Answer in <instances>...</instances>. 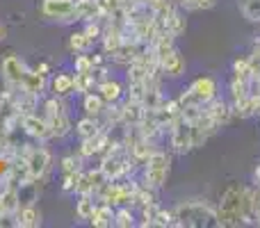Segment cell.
<instances>
[{
	"label": "cell",
	"mask_w": 260,
	"mask_h": 228,
	"mask_svg": "<svg viewBox=\"0 0 260 228\" xmlns=\"http://www.w3.org/2000/svg\"><path fill=\"white\" fill-rule=\"evenodd\" d=\"M21 208V197H18V185H3L0 189V217L12 219Z\"/></svg>",
	"instance_id": "13"
},
{
	"label": "cell",
	"mask_w": 260,
	"mask_h": 228,
	"mask_svg": "<svg viewBox=\"0 0 260 228\" xmlns=\"http://www.w3.org/2000/svg\"><path fill=\"white\" fill-rule=\"evenodd\" d=\"M169 144H171V151L178 153V155H185L194 148V142H192V123L183 116L171 123L169 128Z\"/></svg>",
	"instance_id": "8"
},
{
	"label": "cell",
	"mask_w": 260,
	"mask_h": 228,
	"mask_svg": "<svg viewBox=\"0 0 260 228\" xmlns=\"http://www.w3.org/2000/svg\"><path fill=\"white\" fill-rule=\"evenodd\" d=\"M14 224L21 226V228H35L41 224V212L37 210L35 203H30V206H21L18 208V212L14 215Z\"/></svg>",
	"instance_id": "20"
},
{
	"label": "cell",
	"mask_w": 260,
	"mask_h": 228,
	"mask_svg": "<svg viewBox=\"0 0 260 228\" xmlns=\"http://www.w3.org/2000/svg\"><path fill=\"white\" fill-rule=\"evenodd\" d=\"M39 12L46 21L69 25L76 23V0H41Z\"/></svg>",
	"instance_id": "7"
},
{
	"label": "cell",
	"mask_w": 260,
	"mask_h": 228,
	"mask_svg": "<svg viewBox=\"0 0 260 228\" xmlns=\"http://www.w3.org/2000/svg\"><path fill=\"white\" fill-rule=\"evenodd\" d=\"M82 160L85 157H80L76 153V155H64L62 160H59V171L62 174H69V171H82Z\"/></svg>",
	"instance_id": "28"
},
{
	"label": "cell",
	"mask_w": 260,
	"mask_h": 228,
	"mask_svg": "<svg viewBox=\"0 0 260 228\" xmlns=\"http://www.w3.org/2000/svg\"><path fill=\"white\" fill-rule=\"evenodd\" d=\"M46 87H48V78L44 76V73H39L37 69H30L25 76V80H23V89H27L30 94H37L41 99L46 91Z\"/></svg>",
	"instance_id": "22"
},
{
	"label": "cell",
	"mask_w": 260,
	"mask_h": 228,
	"mask_svg": "<svg viewBox=\"0 0 260 228\" xmlns=\"http://www.w3.org/2000/svg\"><path fill=\"white\" fill-rule=\"evenodd\" d=\"M76 135L78 139H89L94 137V135H99L101 130H103V125H101V119H94V116H82V119L76 121Z\"/></svg>",
	"instance_id": "21"
},
{
	"label": "cell",
	"mask_w": 260,
	"mask_h": 228,
	"mask_svg": "<svg viewBox=\"0 0 260 228\" xmlns=\"http://www.w3.org/2000/svg\"><path fill=\"white\" fill-rule=\"evenodd\" d=\"M231 73L238 78H251V71H249V57H235L233 64H231Z\"/></svg>",
	"instance_id": "30"
},
{
	"label": "cell",
	"mask_w": 260,
	"mask_h": 228,
	"mask_svg": "<svg viewBox=\"0 0 260 228\" xmlns=\"http://www.w3.org/2000/svg\"><path fill=\"white\" fill-rule=\"evenodd\" d=\"M89 224L96 226V228H110L114 226V208L110 206V203H96L94 212H91L89 217Z\"/></svg>",
	"instance_id": "18"
},
{
	"label": "cell",
	"mask_w": 260,
	"mask_h": 228,
	"mask_svg": "<svg viewBox=\"0 0 260 228\" xmlns=\"http://www.w3.org/2000/svg\"><path fill=\"white\" fill-rule=\"evenodd\" d=\"M27 71H30V67L16 53L5 55L3 62H0V76H3L5 85H9V87H23Z\"/></svg>",
	"instance_id": "9"
},
{
	"label": "cell",
	"mask_w": 260,
	"mask_h": 228,
	"mask_svg": "<svg viewBox=\"0 0 260 228\" xmlns=\"http://www.w3.org/2000/svg\"><path fill=\"white\" fill-rule=\"evenodd\" d=\"M96 208V197L94 194H78V201H76V215L80 219H89L91 212Z\"/></svg>",
	"instance_id": "25"
},
{
	"label": "cell",
	"mask_w": 260,
	"mask_h": 228,
	"mask_svg": "<svg viewBox=\"0 0 260 228\" xmlns=\"http://www.w3.org/2000/svg\"><path fill=\"white\" fill-rule=\"evenodd\" d=\"M3 39H5V27L0 25V41H3Z\"/></svg>",
	"instance_id": "36"
},
{
	"label": "cell",
	"mask_w": 260,
	"mask_h": 228,
	"mask_svg": "<svg viewBox=\"0 0 260 228\" xmlns=\"http://www.w3.org/2000/svg\"><path fill=\"white\" fill-rule=\"evenodd\" d=\"M18 157L25 162V171H27L25 183L39 185V180H44L46 176L50 174L53 155H50L48 148L35 146V144H21V146H18Z\"/></svg>",
	"instance_id": "3"
},
{
	"label": "cell",
	"mask_w": 260,
	"mask_h": 228,
	"mask_svg": "<svg viewBox=\"0 0 260 228\" xmlns=\"http://www.w3.org/2000/svg\"><path fill=\"white\" fill-rule=\"evenodd\" d=\"M73 71H78V73H91V71H94L91 55L76 53V57H73Z\"/></svg>",
	"instance_id": "29"
},
{
	"label": "cell",
	"mask_w": 260,
	"mask_h": 228,
	"mask_svg": "<svg viewBox=\"0 0 260 228\" xmlns=\"http://www.w3.org/2000/svg\"><path fill=\"white\" fill-rule=\"evenodd\" d=\"M114 226H119V228H133V226H137L133 208H130V206L114 208Z\"/></svg>",
	"instance_id": "27"
},
{
	"label": "cell",
	"mask_w": 260,
	"mask_h": 228,
	"mask_svg": "<svg viewBox=\"0 0 260 228\" xmlns=\"http://www.w3.org/2000/svg\"><path fill=\"white\" fill-rule=\"evenodd\" d=\"M96 18H103L99 0H76V21L89 23Z\"/></svg>",
	"instance_id": "17"
},
{
	"label": "cell",
	"mask_w": 260,
	"mask_h": 228,
	"mask_svg": "<svg viewBox=\"0 0 260 228\" xmlns=\"http://www.w3.org/2000/svg\"><path fill=\"white\" fill-rule=\"evenodd\" d=\"M37 71H39V73H44V76H48V71H50V67H48V64H46V62H41V64H37Z\"/></svg>",
	"instance_id": "34"
},
{
	"label": "cell",
	"mask_w": 260,
	"mask_h": 228,
	"mask_svg": "<svg viewBox=\"0 0 260 228\" xmlns=\"http://www.w3.org/2000/svg\"><path fill=\"white\" fill-rule=\"evenodd\" d=\"M219 0H194V9H201V12H210L217 7Z\"/></svg>",
	"instance_id": "32"
},
{
	"label": "cell",
	"mask_w": 260,
	"mask_h": 228,
	"mask_svg": "<svg viewBox=\"0 0 260 228\" xmlns=\"http://www.w3.org/2000/svg\"><path fill=\"white\" fill-rule=\"evenodd\" d=\"M99 94L103 96L105 103H121L123 99H126V87L121 85L119 80H114V78H105V80L99 82Z\"/></svg>",
	"instance_id": "14"
},
{
	"label": "cell",
	"mask_w": 260,
	"mask_h": 228,
	"mask_svg": "<svg viewBox=\"0 0 260 228\" xmlns=\"http://www.w3.org/2000/svg\"><path fill=\"white\" fill-rule=\"evenodd\" d=\"M21 128L25 130L27 137L37 139V142H48V139H55L53 137V130H50L48 121L44 119V114L39 116L37 112H32V114L21 116Z\"/></svg>",
	"instance_id": "11"
},
{
	"label": "cell",
	"mask_w": 260,
	"mask_h": 228,
	"mask_svg": "<svg viewBox=\"0 0 260 228\" xmlns=\"http://www.w3.org/2000/svg\"><path fill=\"white\" fill-rule=\"evenodd\" d=\"M108 108V103L103 101V96L99 91H89V94L82 96V112L87 116H94V119H101Z\"/></svg>",
	"instance_id": "19"
},
{
	"label": "cell",
	"mask_w": 260,
	"mask_h": 228,
	"mask_svg": "<svg viewBox=\"0 0 260 228\" xmlns=\"http://www.w3.org/2000/svg\"><path fill=\"white\" fill-rule=\"evenodd\" d=\"M44 119L48 121L55 139L67 137L73 130L71 119H69L67 103H64V99H59V96H50V99L44 101Z\"/></svg>",
	"instance_id": "5"
},
{
	"label": "cell",
	"mask_w": 260,
	"mask_h": 228,
	"mask_svg": "<svg viewBox=\"0 0 260 228\" xmlns=\"http://www.w3.org/2000/svg\"><path fill=\"white\" fill-rule=\"evenodd\" d=\"M146 114V108L142 105V101H135V99H123L121 101V119L123 125H139Z\"/></svg>",
	"instance_id": "15"
},
{
	"label": "cell",
	"mask_w": 260,
	"mask_h": 228,
	"mask_svg": "<svg viewBox=\"0 0 260 228\" xmlns=\"http://www.w3.org/2000/svg\"><path fill=\"white\" fill-rule=\"evenodd\" d=\"M176 7H180L183 12H194V0H171Z\"/></svg>",
	"instance_id": "33"
},
{
	"label": "cell",
	"mask_w": 260,
	"mask_h": 228,
	"mask_svg": "<svg viewBox=\"0 0 260 228\" xmlns=\"http://www.w3.org/2000/svg\"><path fill=\"white\" fill-rule=\"evenodd\" d=\"M169 169H171V155H167L165 151H153L148 155V160L144 162V180L142 183L151 185L155 189H162L169 180Z\"/></svg>",
	"instance_id": "6"
},
{
	"label": "cell",
	"mask_w": 260,
	"mask_h": 228,
	"mask_svg": "<svg viewBox=\"0 0 260 228\" xmlns=\"http://www.w3.org/2000/svg\"><path fill=\"white\" fill-rule=\"evenodd\" d=\"M48 87H50V94L59 96V99H67V96L76 94V89H73V73H55L50 78Z\"/></svg>",
	"instance_id": "16"
},
{
	"label": "cell",
	"mask_w": 260,
	"mask_h": 228,
	"mask_svg": "<svg viewBox=\"0 0 260 228\" xmlns=\"http://www.w3.org/2000/svg\"><path fill=\"white\" fill-rule=\"evenodd\" d=\"M67 46H69V50H71V53H87V50L94 46V41L87 37L85 30H76V32H71Z\"/></svg>",
	"instance_id": "24"
},
{
	"label": "cell",
	"mask_w": 260,
	"mask_h": 228,
	"mask_svg": "<svg viewBox=\"0 0 260 228\" xmlns=\"http://www.w3.org/2000/svg\"><path fill=\"white\" fill-rule=\"evenodd\" d=\"M251 219V187L244 185L226 187L217 206V226H244Z\"/></svg>",
	"instance_id": "1"
},
{
	"label": "cell",
	"mask_w": 260,
	"mask_h": 228,
	"mask_svg": "<svg viewBox=\"0 0 260 228\" xmlns=\"http://www.w3.org/2000/svg\"><path fill=\"white\" fill-rule=\"evenodd\" d=\"M219 96V85L212 76H199L189 82L187 89H183V94L178 96L180 108H194V105H206L212 99Z\"/></svg>",
	"instance_id": "4"
},
{
	"label": "cell",
	"mask_w": 260,
	"mask_h": 228,
	"mask_svg": "<svg viewBox=\"0 0 260 228\" xmlns=\"http://www.w3.org/2000/svg\"><path fill=\"white\" fill-rule=\"evenodd\" d=\"M174 226H217V208L206 199H189L174 208Z\"/></svg>",
	"instance_id": "2"
},
{
	"label": "cell",
	"mask_w": 260,
	"mask_h": 228,
	"mask_svg": "<svg viewBox=\"0 0 260 228\" xmlns=\"http://www.w3.org/2000/svg\"><path fill=\"white\" fill-rule=\"evenodd\" d=\"M99 87V80L94 78V71L91 73H78L73 71V89H76L78 96H85L89 91H94Z\"/></svg>",
	"instance_id": "23"
},
{
	"label": "cell",
	"mask_w": 260,
	"mask_h": 228,
	"mask_svg": "<svg viewBox=\"0 0 260 228\" xmlns=\"http://www.w3.org/2000/svg\"><path fill=\"white\" fill-rule=\"evenodd\" d=\"M80 174H82V171H69V174H62V192L76 194V185H78Z\"/></svg>",
	"instance_id": "31"
},
{
	"label": "cell",
	"mask_w": 260,
	"mask_h": 228,
	"mask_svg": "<svg viewBox=\"0 0 260 228\" xmlns=\"http://www.w3.org/2000/svg\"><path fill=\"white\" fill-rule=\"evenodd\" d=\"M108 183V176L103 174V169H87L80 174L78 178V185H76V194H99L101 187Z\"/></svg>",
	"instance_id": "12"
},
{
	"label": "cell",
	"mask_w": 260,
	"mask_h": 228,
	"mask_svg": "<svg viewBox=\"0 0 260 228\" xmlns=\"http://www.w3.org/2000/svg\"><path fill=\"white\" fill-rule=\"evenodd\" d=\"M253 185H260V165L253 169Z\"/></svg>",
	"instance_id": "35"
},
{
	"label": "cell",
	"mask_w": 260,
	"mask_h": 228,
	"mask_svg": "<svg viewBox=\"0 0 260 228\" xmlns=\"http://www.w3.org/2000/svg\"><path fill=\"white\" fill-rule=\"evenodd\" d=\"M157 69H160V76L162 78L178 80V78H183L185 71H187V62H185V57L180 55V50L174 46L171 50L157 55Z\"/></svg>",
	"instance_id": "10"
},
{
	"label": "cell",
	"mask_w": 260,
	"mask_h": 228,
	"mask_svg": "<svg viewBox=\"0 0 260 228\" xmlns=\"http://www.w3.org/2000/svg\"><path fill=\"white\" fill-rule=\"evenodd\" d=\"M238 7L249 23L260 25V0H238Z\"/></svg>",
	"instance_id": "26"
}]
</instances>
